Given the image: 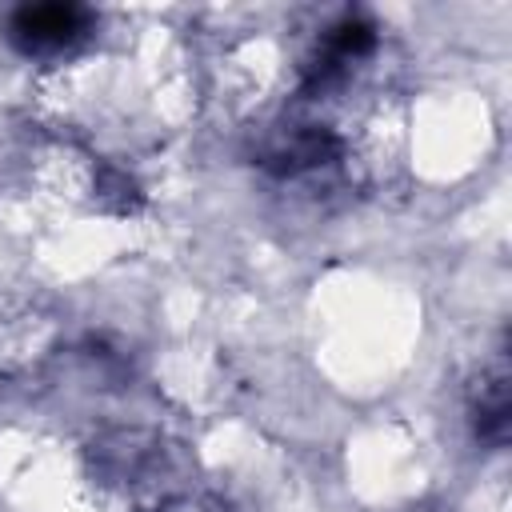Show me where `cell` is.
<instances>
[{
    "mask_svg": "<svg viewBox=\"0 0 512 512\" xmlns=\"http://www.w3.org/2000/svg\"><path fill=\"white\" fill-rule=\"evenodd\" d=\"M84 12L72 8V4H32V8H20L16 20H12V32L28 44V48H52V44H64L76 36Z\"/></svg>",
    "mask_w": 512,
    "mask_h": 512,
    "instance_id": "6da1fadb",
    "label": "cell"
}]
</instances>
